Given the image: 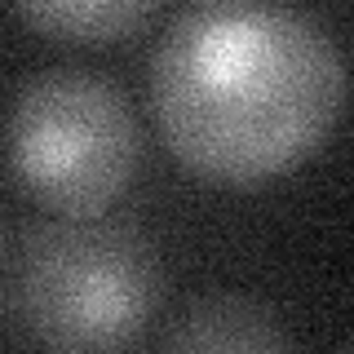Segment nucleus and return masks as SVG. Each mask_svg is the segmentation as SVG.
I'll return each instance as SVG.
<instances>
[{"label":"nucleus","mask_w":354,"mask_h":354,"mask_svg":"<svg viewBox=\"0 0 354 354\" xmlns=\"http://www.w3.org/2000/svg\"><path fill=\"white\" fill-rule=\"evenodd\" d=\"M337 40L301 9L208 0L151 58L155 124L195 177L252 191L315 155L346 111Z\"/></svg>","instance_id":"1"},{"label":"nucleus","mask_w":354,"mask_h":354,"mask_svg":"<svg viewBox=\"0 0 354 354\" xmlns=\"http://www.w3.org/2000/svg\"><path fill=\"white\" fill-rule=\"evenodd\" d=\"M160 306V261L138 230L62 217L31 235L18 270V315L49 350H124Z\"/></svg>","instance_id":"2"},{"label":"nucleus","mask_w":354,"mask_h":354,"mask_svg":"<svg viewBox=\"0 0 354 354\" xmlns=\"http://www.w3.org/2000/svg\"><path fill=\"white\" fill-rule=\"evenodd\" d=\"M14 182L40 208L93 217L138 173V124L129 97L80 66L36 75L18 93L5 129Z\"/></svg>","instance_id":"3"},{"label":"nucleus","mask_w":354,"mask_h":354,"mask_svg":"<svg viewBox=\"0 0 354 354\" xmlns=\"http://www.w3.org/2000/svg\"><path fill=\"white\" fill-rule=\"evenodd\" d=\"M177 354H274L292 337L266 301L248 292H204L195 297L160 341Z\"/></svg>","instance_id":"4"},{"label":"nucleus","mask_w":354,"mask_h":354,"mask_svg":"<svg viewBox=\"0 0 354 354\" xmlns=\"http://www.w3.org/2000/svg\"><path fill=\"white\" fill-rule=\"evenodd\" d=\"M14 9L40 36L62 44H115L151 18L155 0H14Z\"/></svg>","instance_id":"5"}]
</instances>
